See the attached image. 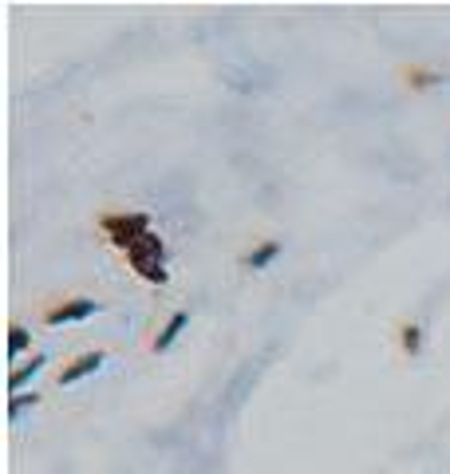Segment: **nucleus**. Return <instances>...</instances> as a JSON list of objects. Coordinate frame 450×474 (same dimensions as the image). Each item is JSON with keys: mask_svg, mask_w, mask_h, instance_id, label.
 Returning a JSON list of instances; mask_svg holds the SVG:
<instances>
[{"mask_svg": "<svg viewBox=\"0 0 450 474\" xmlns=\"http://www.w3.org/2000/svg\"><path fill=\"white\" fill-rule=\"evenodd\" d=\"M123 257H127V265L135 269L147 285H167V277H170L167 273V245H162V237L155 230L142 233Z\"/></svg>", "mask_w": 450, "mask_h": 474, "instance_id": "1", "label": "nucleus"}, {"mask_svg": "<svg viewBox=\"0 0 450 474\" xmlns=\"http://www.w3.org/2000/svg\"><path fill=\"white\" fill-rule=\"evenodd\" d=\"M99 233L107 237L111 245H119V250H130V245L139 242L142 233H150V218L147 213H127V210H111L99 218Z\"/></svg>", "mask_w": 450, "mask_h": 474, "instance_id": "2", "label": "nucleus"}, {"mask_svg": "<svg viewBox=\"0 0 450 474\" xmlns=\"http://www.w3.org/2000/svg\"><path fill=\"white\" fill-rule=\"evenodd\" d=\"M95 312H99V300H91V297H72V300H60V305L43 308V325H52V328H60V325H80V320L95 317Z\"/></svg>", "mask_w": 450, "mask_h": 474, "instance_id": "3", "label": "nucleus"}, {"mask_svg": "<svg viewBox=\"0 0 450 474\" xmlns=\"http://www.w3.org/2000/svg\"><path fill=\"white\" fill-rule=\"evenodd\" d=\"M107 364V352H83L80 360H72L68 368L60 372V387H68V384H80V380H87V375H95L99 368Z\"/></svg>", "mask_w": 450, "mask_h": 474, "instance_id": "4", "label": "nucleus"}, {"mask_svg": "<svg viewBox=\"0 0 450 474\" xmlns=\"http://www.w3.org/2000/svg\"><path fill=\"white\" fill-rule=\"evenodd\" d=\"M186 325H190V317H186V312H174V317L167 320V325H162V332L155 337V352H167L170 344L182 337V328H186Z\"/></svg>", "mask_w": 450, "mask_h": 474, "instance_id": "5", "label": "nucleus"}, {"mask_svg": "<svg viewBox=\"0 0 450 474\" xmlns=\"http://www.w3.org/2000/svg\"><path fill=\"white\" fill-rule=\"evenodd\" d=\"M43 364H48V356H32V360L24 364V368H16V372H13V380H8V387H13V392H20V387H24L28 380H36V375L43 372Z\"/></svg>", "mask_w": 450, "mask_h": 474, "instance_id": "6", "label": "nucleus"}, {"mask_svg": "<svg viewBox=\"0 0 450 474\" xmlns=\"http://www.w3.org/2000/svg\"><path fill=\"white\" fill-rule=\"evenodd\" d=\"M277 253H281V242H265V245H257V250L245 257V265L249 269H265V265L277 261Z\"/></svg>", "mask_w": 450, "mask_h": 474, "instance_id": "7", "label": "nucleus"}, {"mask_svg": "<svg viewBox=\"0 0 450 474\" xmlns=\"http://www.w3.org/2000/svg\"><path fill=\"white\" fill-rule=\"evenodd\" d=\"M399 332H403V337H399V348L407 352V356H415V352L423 348V328H419V325H403Z\"/></svg>", "mask_w": 450, "mask_h": 474, "instance_id": "8", "label": "nucleus"}, {"mask_svg": "<svg viewBox=\"0 0 450 474\" xmlns=\"http://www.w3.org/2000/svg\"><path fill=\"white\" fill-rule=\"evenodd\" d=\"M8 332H13V337H8V356H13V360H16V356L28 348V340H32V337H28V328H20V325H13Z\"/></svg>", "mask_w": 450, "mask_h": 474, "instance_id": "9", "label": "nucleus"}, {"mask_svg": "<svg viewBox=\"0 0 450 474\" xmlns=\"http://www.w3.org/2000/svg\"><path fill=\"white\" fill-rule=\"evenodd\" d=\"M36 403H40L36 392H32V395H13V403H8V415L20 419V412H24V407H36Z\"/></svg>", "mask_w": 450, "mask_h": 474, "instance_id": "10", "label": "nucleus"}, {"mask_svg": "<svg viewBox=\"0 0 450 474\" xmlns=\"http://www.w3.org/2000/svg\"><path fill=\"white\" fill-rule=\"evenodd\" d=\"M411 75H415L411 80L415 88H431V83H438V75H431V71H411Z\"/></svg>", "mask_w": 450, "mask_h": 474, "instance_id": "11", "label": "nucleus"}]
</instances>
